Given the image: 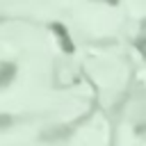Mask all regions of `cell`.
Segmentation results:
<instances>
[{"label":"cell","mask_w":146,"mask_h":146,"mask_svg":"<svg viewBox=\"0 0 146 146\" xmlns=\"http://www.w3.org/2000/svg\"><path fill=\"white\" fill-rule=\"evenodd\" d=\"M9 125H11V116L0 114V130H2V128H9Z\"/></svg>","instance_id":"cell-1"}]
</instances>
